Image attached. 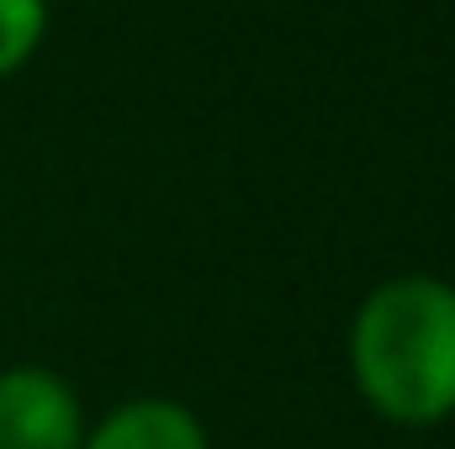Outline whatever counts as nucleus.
<instances>
[{"label": "nucleus", "mask_w": 455, "mask_h": 449, "mask_svg": "<svg viewBox=\"0 0 455 449\" xmlns=\"http://www.w3.org/2000/svg\"><path fill=\"white\" fill-rule=\"evenodd\" d=\"M85 413L75 386L48 365L0 370V449H80Z\"/></svg>", "instance_id": "2"}, {"label": "nucleus", "mask_w": 455, "mask_h": 449, "mask_svg": "<svg viewBox=\"0 0 455 449\" xmlns=\"http://www.w3.org/2000/svg\"><path fill=\"white\" fill-rule=\"evenodd\" d=\"M349 375L371 413L435 429L455 413V286L440 275L381 280L349 323Z\"/></svg>", "instance_id": "1"}, {"label": "nucleus", "mask_w": 455, "mask_h": 449, "mask_svg": "<svg viewBox=\"0 0 455 449\" xmlns=\"http://www.w3.org/2000/svg\"><path fill=\"white\" fill-rule=\"evenodd\" d=\"M48 37V0H0V80L16 75Z\"/></svg>", "instance_id": "4"}, {"label": "nucleus", "mask_w": 455, "mask_h": 449, "mask_svg": "<svg viewBox=\"0 0 455 449\" xmlns=\"http://www.w3.org/2000/svg\"><path fill=\"white\" fill-rule=\"evenodd\" d=\"M80 449H212L191 407L170 397H132L112 407L96 429H85Z\"/></svg>", "instance_id": "3"}]
</instances>
